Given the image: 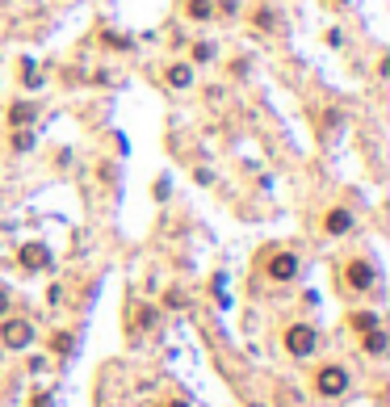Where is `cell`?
Here are the masks:
<instances>
[{"mask_svg": "<svg viewBox=\"0 0 390 407\" xmlns=\"http://www.w3.org/2000/svg\"><path fill=\"white\" fill-rule=\"evenodd\" d=\"M315 340H319V336H315L311 324H294V328L286 332V348L294 353V357H306V353L315 348Z\"/></svg>", "mask_w": 390, "mask_h": 407, "instance_id": "obj_3", "label": "cell"}, {"mask_svg": "<svg viewBox=\"0 0 390 407\" xmlns=\"http://www.w3.org/2000/svg\"><path fill=\"white\" fill-rule=\"evenodd\" d=\"M101 42H105L109 50H130V46H135V38H126V34H114V30H105V34H101Z\"/></svg>", "mask_w": 390, "mask_h": 407, "instance_id": "obj_12", "label": "cell"}, {"mask_svg": "<svg viewBox=\"0 0 390 407\" xmlns=\"http://www.w3.org/2000/svg\"><path fill=\"white\" fill-rule=\"evenodd\" d=\"M34 407H50V395H34Z\"/></svg>", "mask_w": 390, "mask_h": 407, "instance_id": "obj_19", "label": "cell"}, {"mask_svg": "<svg viewBox=\"0 0 390 407\" xmlns=\"http://www.w3.org/2000/svg\"><path fill=\"white\" fill-rule=\"evenodd\" d=\"M30 147H34V135H30L26 126H17V130H13V151H30Z\"/></svg>", "mask_w": 390, "mask_h": 407, "instance_id": "obj_13", "label": "cell"}, {"mask_svg": "<svg viewBox=\"0 0 390 407\" xmlns=\"http://www.w3.org/2000/svg\"><path fill=\"white\" fill-rule=\"evenodd\" d=\"M0 340H5V348H26L34 340V328L26 319H5V328H0Z\"/></svg>", "mask_w": 390, "mask_h": 407, "instance_id": "obj_5", "label": "cell"}, {"mask_svg": "<svg viewBox=\"0 0 390 407\" xmlns=\"http://www.w3.org/2000/svg\"><path fill=\"white\" fill-rule=\"evenodd\" d=\"M26 84H30V88H38V84H42V76H38V72H34L30 63H26Z\"/></svg>", "mask_w": 390, "mask_h": 407, "instance_id": "obj_18", "label": "cell"}, {"mask_svg": "<svg viewBox=\"0 0 390 407\" xmlns=\"http://www.w3.org/2000/svg\"><path fill=\"white\" fill-rule=\"evenodd\" d=\"M17 261H21V269H30V273L50 269V248H46V244H38V239H30V244H21Z\"/></svg>", "mask_w": 390, "mask_h": 407, "instance_id": "obj_2", "label": "cell"}, {"mask_svg": "<svg viewBox=\"0 0 390 407\" xmlns=\"http://www.w3.org/2000/svg\"><path fill=\"white\" fill-rule=\"evenodd\" d=\"M256 26H260V30H269V26H273V13H269V9H260V13H256Z\"/></svg>", "mask_w": 390, "mask_h": 407, "instance_id": "obj_17", "label": "cell"}, {"mask_svg": "<svg viewBox=\"0 0 390 407\" xmlns=\"http://www.w3.org/2000/svg\"><path fill=\"white\" fill-rule=\"evenodd\" d=\"M264 273H269L273 281H290V277L298 273V257H294V252H273L269 265H264Z\"/></svg>", "mask_w": 390, "mask_h": 407, "instance_id": "obj_4", "label": "cell"}, {"mask_svg": "<svg viewBox=\"0 0 390 407\" xmlns=\"http://www.w3.org/2000/svg\"><path fill=\"white\" fill-rule=\"evenodd\" d=\"M34 118H38V106H30V101H17V106L9 110V122H13V130H17V126H30Z\"/></svg>", "mask_w": 390, "mask_h": 407, "instance_id": "obj_7", "label": "cell"}, {"mask_svg": "<svg viewBox=\"0 0 390 407\" xmlns=\"http://www.w3.org/2000/svg\"><path fill=\"white\" fill-rule=\"evenodd\" d=\"M365 353H373V357H378V353H386V332L382 328H369L365 332Z\"/></svg>", "mask_w": 390, "mask_h": 407, "instance_id": "obj_11", "label": "cell"}, {"mask_svg": "<svg viewBox=\"0 0 390 407\" xmlns=\"http://www.w3.org/2000/svg\"><path fill=\"white\" fill-rule=\"evenodd\" d=\"M340 5H344V0H340Z\"/></svg>", "mask_w": 390, "mask_h": 407, "instance_id": "obj_22", "label": "cell"}, {"mask_svg": "<svg viewBox=\"0 0 390 407\" xmlns=\"http://www.w3.org/2000/svg\"><path fill=\"white\" fill-rule=\"evenodd\" d=\"M315 386H319V395L336 399V395H344V390H349V374H344L340 366H323V370H319V378H315Z\"/></svg>", "mask_w": 390, "mask_h": 407, "instance_id": "obj_1", "label": "cell"}, {"mask_svg": "<svg viewBox=\"0 0 390 407\" xmlns=\"http://www.w3.org/2000/svg\"><path fill=\"white\" fill-rule=\"evenodd\" d=\"M210 55H214V46H210V42H197V46H193V59H197V63L210 59Z\"/></svg>", "mask_w": 390, "mask_h": 407, "instance_id": "obj_16", "label": "cell"}, {"mask_svg": "<svg viewBox=\"0 0 390 407\" xmlns=\"http://www.w3.org/2000/svg\"><path fill=\"white\" fill-rule=\"evenodd\" d=\"M50 348H55V353H64V357H68V353L76 348V340H72L68 332H59V336H50Z\"/></svg>", "mask_w": 390, "mask_h": 407, "instance_id": "obj_14", "label": "cell"}, {"mask_svg": "<svg viewBox=\"0 0 390 407\" xmlns=\"http://www.w3.org/2000/svg\"><path fill=\"white\" fill-rule=\"evenodd\" d=\"M164 80H168L173 88H189V84H193V68H189V63H173Z\"/></svg>", "mask_w": 390, "mask_h": 407, "instance_id": "obj_8", "label": "cell"}, {"mask_svg": "<svg viewBox=\"0 0 390 407\" xmlns=\"http://www.w3.org/2000/svg\"><path fill=\"white\" fill-rule=\"evenodd\" d=\"M5 311H9V294H5V290H0V315H5Z\"/></svg>", "mask_w": 390, "mask_h": 407, "instance_id": "obj_20", "label": "cell"}, {"mask_svg": "<svg viewBox=\"0 0 390 407\" xmlns=\"http://www.w3.org/2000/svg\"><path fill=\"white\" fill-rule=\"evenodd\" d=\"M344 281H349L353 290H369V286H373V265H369V261H349Z\"/></svg>", "mask_w": 390, "mask_h": 407, "instance_id": "obj_6", "label": "cell"}, {"mask_svg": "<svg viewBox=\"0 0 390 407\" xmlns=\"http://www.w3.org/2000/svg\"><path fill=\"white\" fill-rule=\"evenodd\" d=\"M185 13H189L193 21H210V17H214V0H189Z\"/></svg>", "mask_w": 390, "mask_h": 407, "instance_id": "obj_10", "label": "cell"}, {"mask_svg": "<svg viewBox=\"0 0 390 407\" xmlns=\"http://www.w3.org/2000/svg\"><path fill=\"white\" fill-rule=\"evenodd\" d=\"M323 227H327L331 235H344V231L353 227V215H349V210H331V215L323 219Z\"/></svg>", "mask_w": 390, "mask_h": 407, "instance_id": "obj_9", "label": "cell"}, {"mask_svg": "<svg viewBox=\"0 0 390 407\" xmlns=\"http://www.w3.org/2000/svg\"><path fill=\"white\" fill-rule=\"evenodd\" d=\"M168 407H189V403H185V399H177V403H168Z\"/></svg>", "mask_w": 390, "mask_h": 407, "instance_id": "obj_21", "label": "cell"}, {"mask_svg": "<svg viewBox=\"0 0 390 407\" xmlns=\"http://www.w3.org/2000/svg\"><path fill=\"white\" fill-rule=\"evenodd\" d=\"M353 328H357V332H369V328H378V315L361 311V315H353Z\"/></svg>", "mask_w": 390, "mask_h": 407, "instance_id": "obj_15", "label": "cell"}]
</instances>
